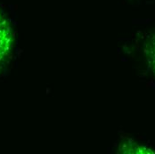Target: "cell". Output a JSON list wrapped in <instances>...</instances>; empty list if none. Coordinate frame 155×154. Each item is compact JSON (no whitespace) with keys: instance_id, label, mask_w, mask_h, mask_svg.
<instances>
[{"instance_id":"1","label":"cell","mask_w":155,"mask_h":154,"mask_svg":"<svg viewBox=\"0 0 155 154\" xmlns=\"http://www.w3.org/2000/svg\"><path fill=\"white\" fill-rule=\"evenodd\" d=\"M15 36L8 19L0 11V62H2L13 49Z\"/></svg>"},{"instance_id":"2","label":"cell","mask_w":155,"mask_h":154,"mask_svg":"<svg viewBox=\"0 0 155 154\" xmlns=\"http://www.w3.org/2000/svg\"><path fill=\"white\" fill-rule=\"evenodd\" d=\"M120 152L123 153H154V152H153L152 150L140 146L137 143H124L120 147Z\"/></svg>"},{"instance_id":"3","label":"cell","mask_w":155,"mask_h":154,"mask_svg":"<svg viewBox=\"0 0 155 154\" xmlns=\"http://www.w3.org/2000/svg\"><path fill=\"white\" fill-rule=\"evenodd\" d=\"M145 53L147 54L149 63L155 73V35L150 39L149 43L147 44Z\"/></svg>"}]
</instances>
